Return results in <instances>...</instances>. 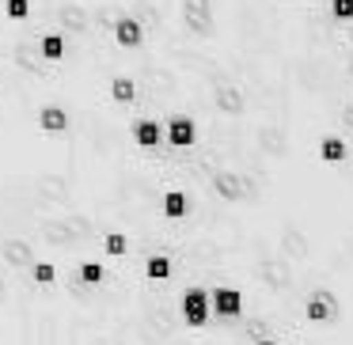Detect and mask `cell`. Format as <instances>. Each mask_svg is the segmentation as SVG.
Returning a JSON list of instances; mask_svg holds the SVG:
<instances>
[{"instance_id": "obj_19", "label": "cell", "mask_w": 353, "mask_h": 345, "mask_svg": "<svg viewBox=\"0 0 353 345\" xmlns=\"http://www.w3.org/2000/svg\"><path fill=\"white\" fill-rule=\"evenodd\" d=\"M0 12H4V19H8V23L23 27V23H31L34 4H31V0H0Z\"/></svg>"}, {"instance_id": "obj_13", "label": "cell", "mask_w": 353, "mask_h": 345, "mask_svg": "<svg viewBox=\"0 0 353 345\" xmlns=\"http://www.w3.org/2000/svg\"><path fill=\"white\" fill-rule=\"evenodd\" d=\"M107 99L114 103V107H133V99H137V84H133L125 72H114V76L107 80Z\"/></svg>"}, {"instance_id": "obj_2", "label": "cell", "mask_w": 353, "mask_h": 345, "mask_svg": "<svg viewBox=\"0 0 353 345\" xmlns=\"http://www.w3.org/2000/svg\"><path fill=\"white\" fill-rule=\"evenodd\" d=\"M179 319L186 330H205L213 319V307H209V289L205 284H186L179 292Z\"/></svg>"}, {"instance_id": "obj_22", "label": "cell", "mask_w": 353, "mask_h": 345, "mask_svg": "<svg viewBox=\"0 0 353 345\" xmlns=\"http://www.w3.org/2000/svg\"><path fill=\"white\" fill-rule=\"evenodd\" d=\"M88 345H103V342H88Z\"/></svg>"}, {"instance_id": "obj_7", "label": "cell", "mask_w": 353, "mask_h": 345, "mask_svg": "<svg viewBox=\"0 0 353 345\" xmlns=\"http://www.w3.org/2000/svg\"><path fill=\"white\" fill-rule=\"evenodd\" d=\"M209 194H213L221 205H228V209L243 205V182H239V171L236 167H216L213 175H209Z\"/></svg>"}, {"instance_id": "obj_11", "label": "cell", "mask_w": 353, "mask_h": 345, "mask_svg": "<svg viewBox=\"0 0 353 345\" xmlns=\"http://www.w3.org/2000/svg\"><path fill=\"white\" fill-rule=\"evenodd\" d=\"M141 277H145L148 284H163V281L175 277V262H171L163 251H148L145 258H141Z\"/></svg>"}, {"instance_id": "obj_8", "label": "cell", "mask_w": 353, "mask_h": 345, "mask_svg": "<svg viewBox=\"0 0 353 345\" xmlns=\"http://www.w3.org/2000/svg\"><path fill=\"white\" fill-rule=\"evenodd\" d=\"M110 42H114V50H122V54H137V50L145 46V27L122 12V16L114 19V27H110Z\"/></svg>"}, {"instance_id": "obj_1", "label": "cell", "mask_w": 353, "mask_h": 345, "mask_svg": "<svg viewBox=\"0 0 353 345\" xmlns=\"http://www.w3.org/2000/svg\"><path fill=\"white\" fill-rule=\"evenodd\" d=\"M179 27H183L194 42H209L216 34L213 0H179Z\"/></svg>"}, {"instance_id": "obj_15", "label": "cell", "mask_w": 353, "mask_h": 345, "mask_svg": "<svg viewBox=\"0 0 353 345\" xmlns=\"http://www.w3.org/2000/svg\"><path fill=\"white\" fill-rule=\"evenodd\" d=\"M133 251V243H130V236H125V231H103L99 236V254L107 262H118V258H125V254Z\"/></svg>"}, {"instance_id": "obj_18", "label": "cell", "mask_w": 353, "mask_h": 345, "mask_svg": "<svg viewBox=\"0 0 353 345\" xmlns=\"http://www.w3.org/2000/svg\"><path fill=\"white\" fill-rule=\"evenodd\" d=\"M27 281L34 284V289H54L57 281H61V269L54 266V262H46V258H39L31 269H27Z\"/></svg>"}, {"instance_id": "obj_17", "label": "cell", "mask_w": 353, "mask_h": 345, "mask_svg": "<svg viewBox=\"0 0 353 345\" xmlns=\"http://www.w3.org/2000/svg\"><path fill=\"white\" fill-rule=\"evenodd\" d=\"M103 281H107V262H103V254L99 258H84L77 266V284H84V289H99Z\"/></svg>"}, {"instance_id": "obj_12", "label": "cell", "mask_w": 353, "mask_h": 345, "mask_svg": "<svg viewBox=\"0 0 353 345\" xmlns=\"http://www.w3.org/2000/svg\"><path fill=\"white\" fill-rule=\"evenodd\" d=\"M315 156H319V163H327V167H338V163L350 160V145L338 137V129H330V133H323V137H319Z\"/></svg>"}, {"instance_id": "obj_6", "label": "cell", "mask_w": 353, "mask_h": 345, "mask_svg": "<svg viewBox=\"0 0 353 345\" xmlns=\"http://www.w3.org/2000/svg\"><path fill=\"white\" fill-rule=\"evenodd\" d=\"M163 145L171 152H186V148L198 145V122L190 114H171L163 118Z\"/></svg>"}, {"instance_id": "obj_3", "label": "cell", "mask_w": 353, "mask_h": 345, "mask_svg": "<svg viewBox=\"0 0 353 345\" xmlns=\"http://www.w3.org/2000/svg\"><path fill=\"white\" fill-rule=\"evenodd\" d=\"M300 315H304L307 326H327V322L338 319V296L327 289V284H319V289H312L307 300L300 304Z\"/></svg>"}, {"instance_id": "obj_10", "label": "cell", "mask_w": 353, "mask_h": 345, "mask_svg": "<svg viewBox=\"0 0 353 345\" xmlns=\"http://www.w3.org/2000/svg\"><path fill=\"white\" fill-rule=\"evenodd\" d=\"M130 145L137 148V152H156V148L163 145V122H156V118H137V122H130Z\"/></svg>"}, {"instance_id": "obj_14", "label": "cell", "mask_w": 353, "mask_h": 345, "mask_svg": "<svg viewBox=\"0 0 353 345\" xmlns=\"http://www.w3.org/2000/svg\"><path fill=\"white\" fill-rule=\"evenodd\" d=\"M186 209H190V205H186V194L179 190V186H163V194H160V216H163V220H171V224L183 220Z\"/></svg>"}, {"instance_id": "obj_21", "label": "cell", "mask_w": 353, "mask_h": 345, "mask_svg": "<svg viewBox=\"0 0 353 345\" xmlns=\"http://www.w3.org/2000/svg\"><path fill=\"white\" fill-rule=\"evenodd\" d=\"M254 345H285V342H281V337H259Z\"/></svg>"}, {"instance_id": "obj_23", "label": "cell", "mask_w": 353, "mask_h": 345, "mask_svg": "<svg viewBox=\"0 0 353 345\" xmlns=\"http://www.w3.org/2000/svg\"><path fill=\"white\" fill-rule=\"evenodd\" d=\"M323 4H330V0H323Z\"/></svg>"}, {"instance_id": "obj_16", "label": "cell", "mask_w": 353, "mask_h": 345, "mask_svg": "<svg viewBox=\"0 0 353 345\" xmlns=\"http://www.w3.org/2000/svg\"><path fill=\"white\" fill-rule=\"evenodd\" d=\"M65 54H69V39H65L61 31H46L39 39V57L46 65H57V61H65Z\"/></svg>"}, {"instance_id": "obj_5", "label": "cell", "mask_w": 353, "mask_h": 345, "mask_svg": "<svg viewBox=\"0 0 353 345\" xmlns=\"http://www.w3.org/2000/svg\"><path fill=\"white\" fill-rule=\"evenodd\" d=\"M209 307H213V319H224V322H236L247 315L243 292L232 289V284H213L209 289Z\"/></svg>"}, {"instance_id": "obj_4", "label": "cell", "mask_w": 353, "mask_h": 345, "mask_svg": "<svg viewBox=\"0 0 353 345\" xmlns=\"http://www.w3.org/2000/svg\"><path fill=\"white\" fill-rule=\"evenodd\" d=\"M34 262H39V247L31 239H19V236L0 239V266L8 269V273H27Z\"/></svg>"}, {"instance_id": "obj_20", "label": "cell", "mask_w": 353, "mask_h": 345, "mask_svg": "<svg viewBox=\"0 0 353 345\" xmlns=\"http://www.w3.org/2000/svg\"><path fill=\"white\" fill-rule=\"evenodd\" d=\"M327 16L334 19V23H353V0H330Z\"/></svg>"}, {"instance_id": "obj_9", "label": "cell", "mask_w": 353, "mask_h": 345, "mask_svg": "<svg viewBox=\"0 0 353 345\" xmlns=\"http://www.w3.org/2000/svg\"><path fill=\"white\" fill-rule=\"evenodd\" d=\"M34 125H39L42 137H65L72 125L69 110L61 107V103H42L39 110H34Z\"/></svg>"}]
</instances>
